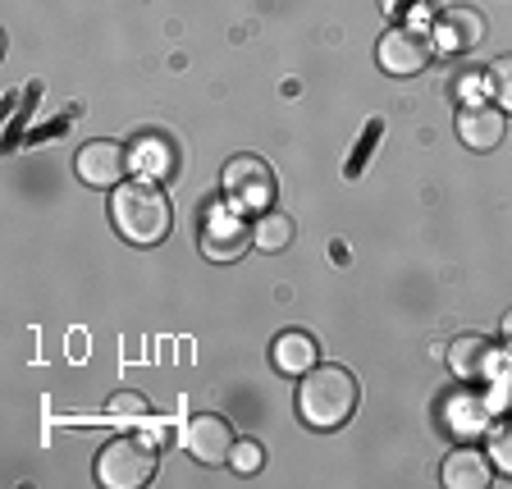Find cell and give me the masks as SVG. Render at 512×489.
I'll return each instance as SVG.
<instances>
[{
    "label": "cell",
    "mask_w": 512,
    "mask_h": 489,
    "mask_svg": "<svg viewBox=\"0 0 512 489\" xmlns=\"http://www.w3.org/2000/svg\"><path fill=\"white\" fill-rule=\"evenodd\" d=\"M110 220L115 229L138 247H156L165 243L174 224V211H170V197L160 188L156 179H133V183H119L115 188V202H110Z\"/></svg>",
    "instance_id": "obj_1"
},
{
    "label": "cell",
    "mask_w": 512,
    "mask_h": 489,
    "mask_svg": "<svg viewBox=\"0 0 512 489\" xmlns=\"http://www.w3.org/2000/svg\"><path fill=\"white\" fill-rule=\"evenodd\" d=\"M298 412L316 430H339L357 412V380L343 366H311L298 384Z\"/></svg>",
    "instance_id": "obj_2"
},
{
    "label": "cell",
    "mask_w": 512,
    "mask_h": 489,
    "mask_svg": "<svg viewBox=\"0 0 512 489\" xmlns=\"http://www.w3.org/2000/svg\"><path fill=\"white\" fill-rule=\"evenodd\" d=\"M156 476V444L138 435H119L96 453V480L106 489H138Z\"/></svg>",
    "instance_id": "obj_3"
},
{
    "label": "cell",
    "mask_w": 512,
    "mask_h": 489,
    "mask_svg": "<svg viewBox=\"0 0 512 489\" xmlns=\"http://www.w3.org/2000/svg\"><path fill=\"white\" fill-rule=\"evenodd\" d=\"M485 42V14L471 5H444L430 23V46L439 55H467Z\"/></svg>",
    "instance_id": "obj_4"
},
{
    "label": "cell",
    "mask_w": 512,
    "mask_h": 489,
    "mask_svg": "<svg viewBox=\"0 0 512 489\" xmlns=\"http://www.w3.org/2000/svg\"><path fill=\"white\" fill-rule=\"evenodd\" d=\"M430 55H435V46H430L426 32H416V28H389L380 37V46H375L380 69H384V74H394V78L426 74Z\"/></svg>",
    "instance_id": "obj_5"
},
{
    "label": "cell",
    "mask_w": 512,
    "mask_h": 489,
    "mask_svg": "<svg viewBox=\"0 0 512 489\" xmlns=\"http://www.w3.org/2000/svg\"><path fill=\"white\" fill-rule=\"evenodd\" d=\"M183 448H188L202 467H220V462L234 458L238 435L229 430V421H224V416L197 412V416H188V426H183Z\"/></svg>",
    "instance_id": "obj_6"
},
{
    "label": "cell",
    "mask_w": 512,
    "mask_h": 489,
    "mask_svg": "<svg viewBox=\"0 0 512 489\" xmlns=\"http://www.w3.org/2000/svg\"><path fill=\"white\" fill-rule=\"evenodd\" d=\"M224 192L247 211H266L275 197V174L261 156H234L224 165Z\"/></svg>",
    "instance_id": "obj_7"
},
{
    "label": "cell",
    "mask_w": 512,
    "mask_h": 489,
    "mask_svg": "<svg viewBox=\"0 0 512 489\" xmlns=\"http://www.w3.org/2000/svg\"><path fill=\"white\" fill-rule=\"evenodd\" d=\"M252 229H247V220L238 211H224V206H215L211 215H206L202 224V252L211 256V261H238V256L252 247Z\"/></svg>",
    "instance_id": "obj_8"
},
{
    "label": "cell",
    "mask_w": 512,
    "mask_h": 489,
    "mask_svg": "<svg viewBox=\"0 0 512 489\" xmlns=\"http://www.w3.org/2000/svg\"><path fill=\"white\" fill-rule=\"evenodd\" d=\"M124 165H128L124 147L110 138H96V142H87V147H78V160H74L78 179H83L87 188H119V183H124Z\"/></svg>",
    "instance_id": "obj_9"
},
{
    "label": "cell",
    "mask_w": 512,
    "mask_h": 489,
    "mask_svg": "<svg viewBox=\"0 0 512 489\" xmlns=\"http://www.w3.org/2000/svg\"><path fill=\"white\" fill-rule=\"evenodd\" d=\"M503 133H508V115L503 110L485 106V101H467L458 110V138L471 151H494L503 142Z\"/></svg>",
    "instance_id": "obj_10"
},
{
    "label": "cell",
    "mask_w": 512,
    "mask_h": 489,
    "mask_svg": "<svg viewBox=\"0 0 512 489\" xmlns=\"http://www.w3.org/2000/svg\"><path fill=\"white\" fill-rule=\"evenodd\" d=\"M439 476H444L448 489H485L490 485V458L480 453V448H453L444 458V467H439Z\"/></svg>",
    "instance_id": "obj_11"
},
{
    "label": "cell",
    "mask_w": 512,
    "mask_h": 489,
    "mask_svg": "<svg viewBox=\"0 0 512 489\" xmlns=\"http://www.w3.org/2000/svg\"><path fill=\"white\" fill-rule=\"evenodd\" d=\"M448 366L462 380H485L494 366V343L480 339V334H462V339L448 343Z\"/></svg>",
    "instance_id": "obj_12"
},
{
    "label": "cell",
    "mask_w": 512,
    "mask_h": 489,
    "mask_svg": "<svg viewBox=\"0 0 512 489\" xmlns=\"http://www.w3.org/2000/svg\"><path fill=\"white\" fill-rule=\"evenodd\" d=\"M275 366L284 375H307L316 366V339L302 330H288L275 339Z\"/></svg>",
    "instance_id": "obj_13"
},
{
    "label": "cell",
    "mask_w": 512,
    "mask_h": 489,
    "mask_svg": "<svg viewBox=\"0 0 512 489\" xmlns=\"http://www.w3.org/2000/svg\"><path fill=\"white\" fill-rule=\"evenodd\" d=\"M133 165H138L142 174H151V179H160V174L174 170V147L165 138H156V133H142V138L133 142Z\"/></svg>",
    "instance_id": "obj_14"
},
{
    "label": "cell",
    "mask_w": 512,
    "mask_h": 489,
    "mask_svg": "<svg viewBox=\"0 0 512 489\" xmlns=\"http://www.w3.org/2000/svg\"><path fill=\"white\" fill-rule=\"evenodd\" d=\"M252 238H256V247H261V252H284V247L293 243V220H288V215H279V211H266L261 220H256Z\"/></svg>",
    "instance_id": "obj_15"
},
{
    "label": "cell",
    "mask_w": 512,
    "mask_h": 489,
    "mask_svg": "<svg viewBox=\"0 0 512 489\" xmlns=\"http://www.w3.org/2000/svg\"><path fill=\"white\" fill-rule=\"evenodd\" d=\"M490 458H494V467L512 480V416L490 430Z\"/></svg>",
    "instance_id": "obj_16"
},
{
    "label": "cell",
    "mask_w": 512,
    "mask_h": 489,
    "mask_svg": "<svg viewBox=\"0 0 512 489\" xmlns=\"http://www.w3.org/2000/svg\"><path fill=\"white\" fill-rule=\"evenodd\" d=\"M490 92L499 101V110H512V55H499L490 64Z\"/></svg>",
    "instance_id": "obj_17"
},
{
    "label": "cell",
    "mask_w": 512,
    "mask_h": 489,
    "mask_svg": "<svg viewBox=\"0 0 512 489\" xmlns=\"http://www.w3.org/2000/svg\"><path fill=\"white\" fill-rule=\"evenodd\" d=\"M106 412L115 416V421H147L151 407H147V398H142V394H115Z\"/></svg>",
    "instance_id": "obj_18"
},
{
    "label": "cell",
    "mask_w": 512,
    "mask_h": 489,
    "mask_svg": "<svg viewBox=\"0 0 512 489\" xmlns=\"http://www.w3.org/2000/svg\"><path fill=\"white\" fill-rule=\"evenodd\" d=\"M229 462H234L243 476H252V471L266 462V453H261V444H256V439H238V448H234V458H229Z\"/></svg>",
    "instance_id": "obj_19"
},
{
    "label": "cell",
    "mask_w": 512,
    "mask_h": 489,
    "mask_svg": "<svg viewBox=\"0 0 512 489\" xmlns=\"http://www.w3.org/2000/svg\"><path fill=\"white\" fill-rule=\"evenodd\" d=\"M412 5H421V0H384V10L389 14H403V10H412Z\"/></svg>",
    "instance_id": "obj_20"
},
{
    "label": "cell",
    "mask_w": 512,
    "mask_h": 489,
    "mask_svg": "<svg viewBox=\"0 0 512 489\" xmlns=\"http://www.w3.org/2000/svg\"><path fill=\"white\" fill-rule=\"evenodd\" d=\"M503 339H508V348H512V311L503 316Z\"/></svg>",
    "instance_id": "obj_21"
}]
</instances>
